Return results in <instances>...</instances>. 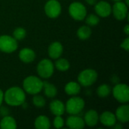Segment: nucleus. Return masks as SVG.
Returning a JSON list of instances; mask_svg holds the SVG:
<instances>
[{
  "label": "nucleus",
  "mask_w": 129,
  "mask_h": 129,
  "mask_svg": "<svg viewBox=\"0 0 129 129\" xmlns=\"http://www.w3.org/2000/svg\"><path fill=\"white\" fill-rule=\"evenodd\" d=\"M67 126L71 129H82L85 127V122L82 118L77 115H71L67 119Z\"/></svg>",
  "instance_id": "12"
},
{
  "label": "nucleus",
  "mask_w": 129,
  "mask_h": 129,
  "mask_svg": "<svg viewBox=\"0 0 129 129\" xmlns=\"http://www.w3.org/2000/svg\"><path fill=\"white\" fill-rule=\"evenodd\" d=\"M25 91L17 86L11 87L4 93L5 103L11 107H19L25 102Z\"/></svg>",
  "instance_id": "1"
},
{
  "label": "nucleus",
  "mask_w": 129,
  "mask_h": 129,
  "mask_svg": "<svg viewBox=\"0 0 129 129\" xmlns=\"http://www.w3.org/2000/svg\"><path fill=\"white\" fill-rule=\"evenodd\" d=\"M3 101H4V93H3V91L0 89V106H2Z\"/></svg>",
  "instance_id": "32"
},
{
  "label": "nucleus",
  "mask_w": 129,
  "mask_h": 129,
  "mask_svg": "<svg viewBox=\"0 0 129 129\" xmlns=\"http://www.w3.org/2000/svg\"><path fill=\"white\" fill-rule=\"evenodd\" d=\"M36 70L37 73L40 77L44 79H48L54 73V66L51 60L43 59L38 63Z\"/></svg>",
  "instance_id": "6"
},
{
  "label": "nucleus",
  "mask_w": 129,
  "mask_h": 129,
  "mask_svg": "<svg viewBox=\"0 0 129 129\" xmlns=\"http://www.w3.org/2000/svg\"><path fill=\"white\" fill-rule=\"evenodd\" d=\"M34 95L35 96L33 98V103L34 106L38 107V108H42V107H45V98L42 96L39 95L38 94H34Z\"/></svg>",
  "instance_id": "28"
},
{
  "label": "nucleus",
  "mask_w": 129,
  "mask_h": 129,
  "mask_svg": "<svg viewBox=\"0 0 129 129\" xmlns=\"http://www.w3.org/2000/svg\"><path fill=\"white\" fill-rule=\"evenodd\" d=\"M101 123L107 127H113L116 123V118L114 113L110 111H105L99 116Z\"/></svg>",
  "instance_id": "14"
},
{
  "label": "nucleus",
  "mask_w": 129,
  "mask_h": 129,
  "mask_svg": "<svg viewBox=\"0 0 129 129\" xmlns=\"http://www.w3.org/2000/svg\"><path fill=\"white\" fill-rule=\"evenodd\" d=\"M94 10L98 16L101 17H109L112 13L111 5L106 1L97 2V3L94 5Z\"/></svg>",
  "instance_id": "11"
},
{
  "label": "nucleus",
  "mask_w": 129,
  "mask_h": 129,
  "mask_svg": "<svg viewBox=\"0 0 129 129\" xmlns=\"http://www.w3.org/2000/svg\"><path fill=\"white\" fill-rule=\"evenodd\" d=\"M65 92L68 95L71 96H75L79 94L81 91V85H79V82H68L64 88Z\"/></svg>",
  "instance_id": "19"
},
{
  "label": "nucleus",
  "mask_w": 129,
  "mask_h": 129,
  "mask_svg": "<svg viewBox=\"0 0 129 129\" xmlns=\"http://www.w3.org/2000/svg\"><path fill=\"white\" fill-rule=\"evenodd\" d=\"M85 23L88 26H97L99 22H100V18L99 16L96 15V14H90L88 16L86 15V17H85Z\"/></svg>",
  "instance_id": "26"
},
{
  "label": "nucleus",
  "mask_w": 129,
  "mask_h": 129,
  "mask_svg": "<svg viewBox=\"0 0 129 129\" xmlns=\"http://www.w3.org/2000/svg\"><path fill=\"white\" fill-rule=\"evenodd\" d=\"M35 128L37 129H48L51 126L50 120L46 116H39L34 122Z\"/></svg>",
  "instance_id": "21"
},
{
  "label": "nucleus",
  "mask_w": 129,
  "mask_h": 129,
  "mask_svg": "<svg viewBox=\"0 0 129 129\" xmlns=\"http://www.w3.org/2000/svg\"><path fill=\"white\" fill-rule=\"evenodd\" d=\"M53 124L55 128H61L64 125V120L61 116H55Z\"/></svg>",
  "instance_id": "29"
},
{
  "label": "nucleus",
  "mask_w": 129,
  "mask_h": 129,
  "mask_svg": "<svg viewBox=\"0 0 129 129\" xmlns=\"http://www.w3.org/2000/svg\"><path fill=\"white\" fill-rule=\"evenodd\" d=\"M98 79V73L93 69L82 70L78 76V82L80 85L88 87L93 85Z\"/></svg>",
  "instance_id": "4"
},
{
  "label": "nucleus",
  "mask_w": 129,
  "mask_h": 129,
  "mask_svg": "<svg viewBox=\"0 0 129 129\" xmlns=\"http://www.w3.org/2000/svg\"><path fill=\"white\" fill-rule=\"evenodd\" d=\"M113 1L116 2H120V1H122V0H113Z\"/></svg>",
  "instance_id": "37"
},
{
  "label": "nucleus",
  "mask_w": 129,
  "mask_h": 129,
  "mask_svg": "<svg viewBox=\"0 0 129 129\" xmlns=\"http://www.w3.org/2000/svg\"><path fill=\"white\" fill-rule=\"evenodd\" d=\"M42 89H44V93L46 97L49 98H54L57 94V90L56 87L53 84L48 82H43Z\"/></svg>",
  "instance_id": "22"
},
{
  "label": "nucleus",
  "mask_w": 129,
  "mask_h": 129,
  "mask_svg": "<svg viewBox=\"0 0 129 129\" xmlns=\"http://www.w3.org/2000/svg\"><path fill=\"white\" fill-rule=\"evenodd\" d=\"M70 62L64 58H57V61L55 62V67L57 70L61 72H65L67 71L70 69Z\"/></svg>",
  "instance_id": "24"
},
{
  "label": "nucleus",
  "mask_w": 129,
  "mask_h": 129,
  "mask_svg": "<svg viewBox=\"0 0 129 129\" xmlns=\"http://www.w3.org/2000/svg\"><path fill=\"white\" fill-rule=\"evenodd\" d=\"M113 95L115 99L122 104L129 101V88L126 84H117L113 88Z\"/></svg>",
  "instance_id": "8"
},
{
  "label": "nucleus",
  "mask_w": 129,
  "mask_h": 129,
  "mask_svg": "<svg viewBox=\"0 0 129 129\" xmlns=\"http://www.w3.org/2000/svg\"><path fill=\"white\" fill-rule=\"evenodd\" d=\"M125 3L127 5H128L129 2H128V0H125Z\"/></svg>",
  "instance_id": "36"
},
{
  "label": "nucleus",
  "mask_w": 129,
  "mask_h": 129,
  "mask_svg": "<svg viewBox=\"0 0 129 129\" xmlns=\"http://www.w3.org/2000/svg\"><path fill=\"white\" fill-rule=\"evenodd\" d=\"M113 127H114V128L115 129H119V128H122V126L120 125V123H116Z\"/></svg>",
  "instance_id": "35"
},
{
  "label": "nucleus",
  "mask_w": 129,
  "mask_h": 129,
  "mask_svg": "<svg viewBox=\"0 0 129 129\" xmlns=\"http://www.w3.org/2000/svg\"><path fill=\"white\" fill-rule=\"evenodd\" d=\"M19 58L20 60L26 63H29L33 62L36 58L35 51L29 48H24L21 49L19 52Z\"/></svg>",
  "instance_id": "16"
},
{
  "label": "nucleus",
  "mask_w": 129,
  "mask_h": 129,
  "mask_svg": "<svg viewBox=\"0 0 129 129\" xmlns=\"http://www.w3.org/2000/svg\"><path fill=\"white\" fill-rule=\"evenodd\" d=\"M69 14L74 20H82L87 15V10L82 3L74 2L70 5Z\"/></svg>",
  "instance_id": "7"
},
{
  "label": "nucleus",
  "mask_w": 129,
  "mask_h": 129,
  "mask_svg": "<svg viewBox=\"0 0 129 129\" xmlns=\"http://www.w3.org/2000/svg\"><path fill=\"white\" fill-rule=\"evenodd\" d=\"M26 36V31L22 27L16 28L13 32V37L17 40H23Z\"/></svg>",
  "instance_id": "27"
},
{
  "label": "nucleus",
  "mask_w": 129,
  "mask_h": 129,
  "mask_svg": "<svg viewBox=\"0 0 129 129\" xmlns=\"http://www.w3.org/2000/svg\"><path fill=\"white\" fill-rule=\"evenodd\" d=\"M84 122L85 124L88 125L89 127L95 126L99 121V115L98 112L94 110H90L84 116Z\"/></svg>",
  "instance_id": "17"
},
{
  "label": "nucleus",
  "mask_w": 129,
  "mask_h": 129,
  "mask_svg": "<svg viewBox=\"0 0 129 129\" xmlns=\"http://www.w3.org/2000/svg\"><path fill=\"white\" fill-rule=\"evenodd\" d=\"M128 5L122 1L116 2L112 7L113 16L118 20H124L128 16Z\"/></svg>",
  "instance_id": "10"
},
{
  "label": "nucleus",
  "mask_w": 129,
  "mask_h": 129,
  "mask_svg": "<svg viewBox=\"0 0 129 129\" xmlns=\"http://www.w3.org/2000/svg\"><path fill=\"white\" fill-rule=\"evenodd\" d=\"M121 48H123L125 51H128L129 50V38L127 37L125 39V40L122 42L121 44Z\"/></svg>",
  "instance_id": "30"
},
{
  "label": "nucleus",
  "mask_w": 129,
  "mask_h": 129,
  "mask_svg": "<svg viewBox=\"0 0 129 129\" xmlns=\"http://www.w3.org/2000/svg\"><path fill=\"white\" fill-rule=\"evenodd\" d=\"M63 48L62 44L59 42H54L49 45L48 49V53L51 58L57 59L63 54Z\"/></svg>",
  "instance_id": "13"
},
{
  "label": "nucleus",
  "mask_w": 129,
  "mask_h": 129,
  "mask_svg": "<svg viewBox=\"0 0 129 129\" xmlns=\"http://www.w3.org/2000/svg\"><path fill=\"white\" fill-rule=\"evenodd\" d=\"M124 32L125 33L126 35H128L129 34V25L128 24H126L124 27Z\"/></svg>",
  "instance_id": "34"
},
{
  "label": "nucleus",
  "mask_w": 129,
  "mask_h": 129,
  "mask_svg": "<svg viewBox=\"0 0 129 129\" xmlns=\"http://www.w3.org/2000/svg\"><path fill=\"white\" fill-rule=\"evenodd\" d=\"M0 128L2 129H15L17 128V122L16 120L10 116H4L0 122Z\"/></svg>",
  "instance_id": "20"
},
{
  "label": "nucleus",
  "mask_w": 129,
  "mask_h": 129,
  "mask_svg": "<svg viewBox=\"0 0 129 129\" xmlns=\"http://www.w3.org/2000/svg\"><path fill=\"white\" fill-rule=\"evenodd\" d=\"M116 118L121 123H126L129 120V106L127 104L119 107L115 113Z\"/></svg>",
  "instance_id": "15"
},
{
  "label": "nucleus",
  "mask_w": 129,
  "mask_h": 129,
  "mask_svg": "<svg viewBox=\"0 0 129 129\" xmlns=\"http://www.w3.org/2000/svg\"><path fill=\"white\" fill-rule=\"evenodd\" d=\"M85 2L90 5H94L97 3V0H85Z\"/></svg>",
  "instance_id": "33"
},
{
  "label": "nucleus",
  "mask_w": 129,
  "mask_h": 129,
  "mask_svg": "<svg viewBox=\"0 0 129 129\" xmlns=\"http://www.w3.org/2000/svg\"><path fill=\"white\" fill-rule=\"evenodd\" d=\"M17 41L13 37L8 35L0 36V51L10 54L17 49Z\"/></svg>",
  "instance_id": "5"
},
{
  "label": "nucleus",
  "mask_w": 129,
  "mask_h": 129,
  "mask_svg": "<svg viewBox=\"0 0 129 129\" xmlns=\"http://www.w3.org/2000/svg\"><path fill=\"white\" fill-rule=\"evenodd\" d=\"M85 107V101L82 98L73 97L65 104V111L70 115L79 114Z\"/></svg>",
  "instance_id": "3"
},
{
  "label": "nucleus",
  "mask_w": 129,
  "mask_h": 129,
  "mask_svg": "<svg viewBox=\"0 0 129 129\" xmlns=\"http://www.w3.org/2000/svg\"><path fill=\"white\" fill-rule=\"evenodd\" d=\"M91 35V29L89 26H82L77 30V36L81 40H86L89 39Z\"/></svg>",
  "instance_id": "23"
},
{
  "label": "nucleus",
  "mask_w": 129,
  "mask_h": 129,
  "mask_svg": "<svg viewBox=\"0 0 129 129\" xmlns=\"http://www.w3.org/2000/svg\"><path fill=\"white\" fill-rule=\"evenodd\" d=\"M45 12L50 18H56L61 13V5L57 0H48L45 5Z\"/></svg>",
  "instance_id": "9"
},
{
  "label": "nucleus",
  "mask_w": 129,
  "mask_h": 129,
  "mask_svg": "<svg viewBox=\"0 0 129 129\" xmlns=\"http://www.w3.org/2000/svg\"><path fill=\"white\" fill-rule=\"evenodd\" d=\"M8 114H9V110L5 107L0 106V115L4 117L5 116H8Z\"/></svg>",
  "instance_id": "31"
},
{
  "label": "nucleus",
  "mask_w": 129,
  "mask_h": 129,
  "mask_svg": "<svg viewBox=\"0 0 129 129\" xmlns=\"http://www.w3.org/2000/svg\"><path fill=\"white\" fill-rule=\"evenodd\" d=\"M49 109L53 115L62 116L65 113V104L60 100H53L49 104Z\"/></svg>",
  "instance_id": "18"
},
{
  "label": "nucleus",
  "mask_w": 129,
  "mask_h": 129,
  "mask_svg": "<svg viewBox=\"0 0 129 129\" xmlns=\"http://www.w3.org/2000/svg\"><path fill=\"white\" fill-rule=\"evenodd\" d=\"M23 91L29 94H39L43 88V82L37 76H29L23 82Z\"/></svg>",
  "instance_id": "2"
},
{
  "label": "nucleus",
  "mask_w": 129,
  "mask_h": 129,
  "mask_svg": "<svg viewBox=\"0 0 129 129\" xmlns=\"http://www.w3.org/2000/svg\"><path fill=\"white\" fill-rule=\"evenodd\" d=\"M111 93V88L107 84H103L101 85L97 88V94L102 98L108 97Z\"/></svg>",
  "instance_id": "25"
}]
</instances>
